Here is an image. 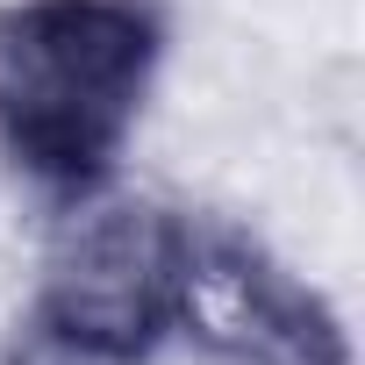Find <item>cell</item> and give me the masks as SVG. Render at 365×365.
<instances>
[{"instance_id": "cell-1", "label": "cell", "mask_w": 365, "mask_h": 365, "mask_svg": "<svg viewBox=\"0 0 365 365\" xmlns=\"http://www.w3.org/2000/svg\"><path fill=\"white\" fill-rule=\"evenodd\" d=\"M165 65L158 0L0 8V158L51 201L115 179Z\"/></svg>"}, {"instance_id": "cell-2", "label": "cell", "mask_w": 365, "mask_h": 365, "mask_svg": "<svg viewBox=\"0 0 365 365\" xmlns=\"http://www.w3.org/2000/svg\"><path fill=\"white\" fill-rule=\"evenodd\" d=\"M187 215L150 194H122L115 179L58 201V230L43 244L29 344L72 365H150L172 336Z\"/></svg>"}, {"instance_id": "cell-3", "label": "cell", "mask_w": 365, "mask_h": 365, "mask_svg": "<svg viewBox=\"0 0 365 365\" xmlns=\"http://www.w3.org/2000/svg\"><path fill=\"white\" fill-rule=\"evenodd\" d=\"M172 336H187L208 365H351L336 308L287 272L258 237L187 215Z\"/></svg>"}]
</instances>
